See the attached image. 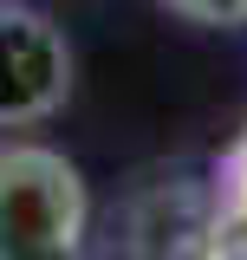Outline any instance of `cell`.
I'll list each match as a JSON object with an SVG mask.
<instances>
[{"label":"cell","instance_id":"obj_1","mask_svg":"<svg viewBox=\"0 0 247 260\" xmlns=\"http://www.w3.org/2000/svg\"><path fill=\"white\" fill-rule=\"evenodd\" d=\"M85 221H91V195L65 150L46 143L0 150V260H72Z\"/></svg>","mask_w":247,"mask_h":260},{"label":"cell","instance_id":"obj_2","mask_svg":"<svg viewBox=\"0 0 247 260\" xmlns=\"http://www.w3.org/2000/svg\"><path fill=\"white\" fill-rule=\"evenodd\" d=\"M72 98V46L65 32L33 13L0 0V130L46 124Z\"/></svg>","mask_w":247,"mask_h":260},{"label":"cell","instance_id":"obj_3","mask_svg":"<svg viewBox=\"0 0 247 260\" xmlns=\"http://www.w3.org/2000/svg\"><path fill=\"white\" fill-rule=\"evenodd\" d=\"M215 202H221V221H247V137L221 156V169H215Z\"/></svg>","mask_w":247,"mask_h":260},{"label":"cell","instance_id":"obj_4","mask_svg":"<svg viewBox=\"0 0 247 260\" xmlns=\"http://www.w3.org/2000/svg\"><path fill=\"white\" fill-rule=\"evenodd\" d=\"M189 26H247V0H163Z\"/></svg>","mask_w":247,"mask_h":260},{"label":"cell","instance_id":"obj_5","mask_svg":"<svg viewBox=\"0 0 247 260\" xmlns=\"http://www.w3.org/2000/svg\"><path fill=\"white\" fill-rule=\"evenodd\" d=\"M208 260H247V221H215Z\"/></svg>","mask_w":247,"mask_h":260}]
</instances>
